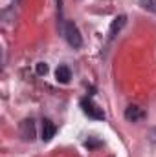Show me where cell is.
<instances>
[{"label":"cell","mask_w":156,"mask_h":157,"mask_svg":"<svg viewBox=\"0 0 156 157\" xmlns=\"http://www.w3.org/2000/svg\"><path fill=\"white\" fill-rule=\"evenodd\" d=\"M63 35H64L66 42H68L72 48H76V49H77V48L83 46V37H81L77 26H76L74 22H66V24L63 26Z\"/></svg>","instance_id":"obj_1"},{"label":"cell","mask_w":156,"mask_h":157,"mask_svg":"<svg viewBox=\"0 0 156 157\" xmlns=\"http://www.w3.org/2000/svg\"><path fill=\"white\" fill-rule=\"evenodd\" d=\"M81 108H83V112H84L90 119H96V121H103V119H105V112H103L90 97L81 99Z\"/></svg>","instance_id":"obj_2"},{"label":"cell","mask_w":156,"mask_h":157,"mask_svg":"<svg viewBox=\"0 0 156 157\" xmlns=\"http://www.w3.org/2000/svg\"><path fill=\"white\" fill-rule=\"evenodd\" d=\"M37 73H39V75H46V73H48V66H46L44 62H39V64H37Z\"/></svg>","instance_id":"obj_7"},{"label":"cell","mask_w":156,"mask_h":157,"mask_svg":"<svg viewBox=\"0 0 156 157\" xmlns=\"http://www.w3.org/2000/svg\"><path fill=\"white\" fill-rule=\"evenodd\" d=\"M127 24V17L125 15H119L116 17L114 20H112V24H110V29H109V39H114L117 33L121 31V28Z\"/></svg>","instance_id":"obj_4"},{"label":"cell","mask_w":156,"mask_h":157,"mask_svg":"<svg viewBox=\"0 0 156 157\" xmlns=\"http://www.w3.org/2000/svg\"><path fill=\"white\" fill-rule=\"evenodd\" d=\"M55 78H57V82H61V84H68L70 78H72V71H70V68L64 66V64L59 66L57 71H55Z\"/></svg>","instance_id":"obj_6"},{"label":"cell","mask_w":156,"mask_h":157,"mask_svg":"<svg viewBox=\"0 0 156 157\" xmlns=\"http://www.w3.org/2000/svg\"><path fill=\"white\" fill-rule=\"evenodd\" d=\"M151 139H153V141L156 143V128L153 130V132H151Z\"/></svg>","instance_id":"obj_8"},{"label":"cell","mask_w":156,"mask_h":157,"mask_svg":"<svg viewBox=\"0 0 156 157\" xmlns=\"http://www.w3.org/2000/svg\"><path fill=\"white\" fill-rule=\"evenodd\" d=\"M55 133H57V126L50 121V119H44L42 121V141H51L53 137H55Z\"/></svg>","instance_id":"obj_3"},{"label":"cell","mask_w":156,"mask_h":157,"mask_svg":"<svg viewBox=\"0 0 156 157\" xmlns=\"http://www.w3.org/2000/svg\"><path fill=\"white\" fill-rule=\"evenodd\" d=\"M143 110L140 108V106H134V104H130V106H127V110H125V119L127 121H130V122H136V121H140V119H143Z\"/></svg>","instance_id":"obj_5"}]
</instances>
